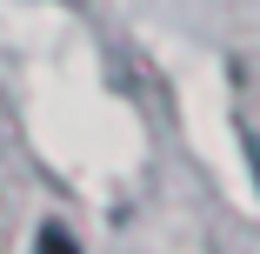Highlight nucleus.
Wrapping results in <instances>:
<instances>
[{"mask_svg": "<svg viewBox=\"0 0 260 254\" xmlns=\"http://www.w3.org/2000/svg\"><path fill=\"white\" fill-rule=\"evenodd\" d=\"M40 254H80V241L67 234V228H40V241H34Z\"/></svg>", "mask_w": 260, "mask_h": 254, "instance_id": "1", "label": "nucleus"}, {"mask_svg": "<svg viewBox=\"0 0 260 254\" xmlns=\"http://www.w3.org/2000/svg\"><path fill=\"white\" fill-rule=\"evenodd\" d=\"M253 167H260V154H253Z\"/></svg>", "mask_w": 260, "mask_h": 254, "instance_id": "2", "label": "nucleus"}]
</instances>
